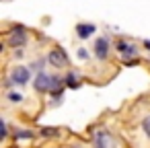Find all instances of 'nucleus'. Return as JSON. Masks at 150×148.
Here are the masks:
<instances>
[{
	"mask_svg": "<svg viewBox=\"0 0 150 148\" xmlns=\"http://www.w3.org/2000/svg\"><path fill=\"white\" fill-rule=\"evenodd\" d=\"M47 62H50L52 66H56V68H66V66H68V56H66V52H64L62 47H56V50L50 52Z\"/></svg>",
	"mask_w": 150,
	"mask_h": 148,
	"instance_id": "obj_1",
	"label": "nucleus"
},
{
	"mask_svg": "<svg viewBox=\"0 0 150 148\" xmlns=\"http://www.w3.org/2000/svg\"><path fill=\"white\" fill-rule=\"evenodd\" d=\"M27 43V33L23 27H15L11 33H8V45L11 47H21Z\"/></svg>",
	"mask_w": 150,
	"mask_h": 148,
	"instance_id": "obj_2",
	"label": "nucleus"
},
{
	"mask_svg": "<svg viewBox=\"0 0 150 148\" xmlns=\"http://www.w3.org/2000/svg\"><path fill=\"white\" fill-rule=\"evenodd\" d=\"M13 82L15 84H27L29 82V70L25 68V66H17L15 70H13Z\"/></svg>",
	"mask_w": 150,
	"mask_h": 148,
	"instance_id": "obj_3",
	"label": "nucleus"
},
{
	"mask_svg": "<svg viewBox=\"0 0 150 148\" xmlns=\"http://www.w3.org/2000/svg\"><path fill=\"white\" fill-rule=\"evenodd\" d=\"M107 54H109V41H107L105 37H99V39L95 41V56H97L99 60H105Z\"/></svg>",
	"mask_w": 150,
	"mask_h": 148,
	"instance_id": "obj_4",
	"label": "nucleus"
},
{
	"mask_svg": "<svg viewBox=\"0 0 150 148\" xmlns=\"http://www.w3.org/2000/svg\"><path fill=\"white\" fill-rule=\"evenodd\" d=\"M115 50H117L121 56H136V45L129 43V41H125V39H119V41L115 43Z\"/></svg>",
	"mask_w": 150,
	"mask_h": 148,
	"instance_id": "obj_5",
	"label": "nucleus"
},
{
	"mask_svg": "<svg viewBox=\"0 0 150 148\" xmlns=\"http://www.w3.org/2000/svg\"><path fill=\"white\" fill-rule=\"evenodd\" d=\"M76 33H78V37L86 39V37H91V33H95V25H88V23H80V25L76 27Z\"/></svg>",
	"mask_w": 150,
	"mask_h": 148,
	"instance_id": "obj_6",
	"label": "nucleus"
},
{
	"mask_svg": "<svg viewBox=\"0 0 150 148\" xmlns=\"http://www.w3.org/2000/svg\"><path fill=\"white\" fill-rule=\"evenodd\" d=\"M64 84L70 86V89H78L80 82H78V76H76V74H68V76L64 78Z\"/></svg>",
	"mask_w": 150,
	"mask_h": 148,
	"instance_id": "obj_7",
	"label": "nucleus"
},
{
	"mask_svg": "<svg viewBox=\"0 0 150 148\" xmlns=\"http://www.w3.org/2000/svg\"><path fill=\"white\" fill-rule=\"evenodd\" d=\"M15 138H17V140H29V138H33V132H29V130H21L19 134H15Z\"/></svg>",
	"mask_w": 150,
	"mask_h": 148,
	"instance_id": "obj_8",
	"label": "nucleus"
},
{
	"mask_svg": "<svg viewBox=\"0 0 150 148\" xmlns=\"http://www.w3.org/2000/svg\"><path fill=\"white\" fill-rule=\"evenodd\" d=\"M41 136H45V138L47 136H56V127H43L41 130Z\"/></svg>",
	"mask_w": 150,
	"mask_h": 148,
	"instance_id": "obj_9",
	"label": "nucleus"
},
{
	"mask_svg": "<svg viewBox=\"0 0 150 148\" xmlns=\"http://www.w3.org/2000/svg\"><path fill=\"white\" fill-rule=\"evenodd\" d=\"M142 127H144V132H146V136H150V115L142 121Z\"/></svg>",
	"mask_w": 150,
	"mask_h": 148,
	"instance_id": "obj_10",
	"label": "nucleus"
},
{
	"mask_svg": "<svg viewBox=\"0 0 150 148\" xmlns=\"http://www.w3.org/2000/svg\"><path fill=\"white\" fill-rule=\"evenodd\" d=\"M6 134H8V132H6V123H4V121H0V140H4Z\"/></svg>",
	"mask_w": 150,
	"mask_h": 148,
	"instance_id": "obj_11",
	"label": "nucleus"
},
{
	"mask_svg": "<svg viewBox=\"0 0 150 148\" xmlns=\"http://www.w3.org/2000/svg\"><path fill=\"white\" fill-rule=\"evenodd\" d=\"M8 99H11L13 103H19V101L23 99V95H19V93H11V95H8Z\"/></svg>",
	"mask_w": 150,
	"mask_h": 148,
	"instance_id": "obj_12",
	"label": "nucleus"
},
{
	"mask_svg": "<svg viewBox=\"0 0 150 148\" xmlns=\"http://www.w3.org/2000/svg\"><path fill=\"white\" fill-rule=\"evenodd\" d=\"M144 47H146V50H150V41H148V39L144 41Z\"/></svg>",
	"mask_w": 150,
	"mask_h": 148,
	"instance_id": "obj_13",
	"label": "nucleus"
}]
</instances>
